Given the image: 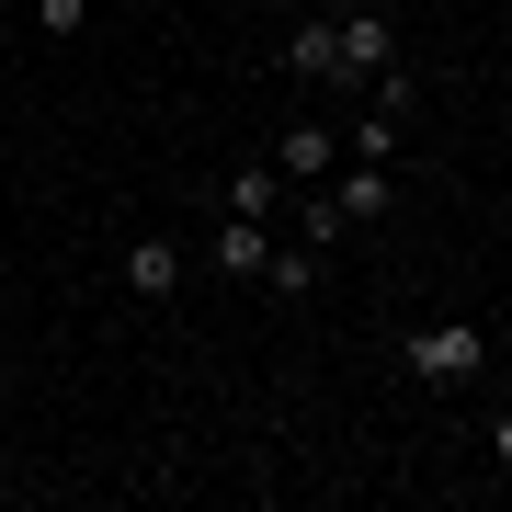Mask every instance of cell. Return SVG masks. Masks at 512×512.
Segmentation results:
<instances>
[{
  "mask_svg": "<svg viewBox=\"0 0 512 512\" xmlns=\"http://www.w3.org/2000/svg\"><path fill=\"white\" fill-rule=\"evenodd\" d=\"M399 365H410L421 387H444V399H456V387L490 376V330H478V319H421L410 342H399Z\"/></svg>",
  "mask_w": 512,
  "mask_h": 512,
  "instance_id": "cell-1",
  "label": "cell"
},
{
  "mask_svg": "<svg viewBox=\"0 0 512 512\" xmlns=\"http://www.w3.org/2000/svg\"><path fill=\"white\" fill-rule=\"evenodd\" d=\"M387 69H399V23L365 12V0H342V69L330 80H387Z\"/></svg>",
  "mask_w": 512,
  "mask_h": 512,
  "instance_id": "cell-2",
  "label": "cell"
},
{
  "mask_svg": "<svg viewBox=\"0 0 512 512\" xmlns=\"http://www.w3.org/2000/svg\"><path fill=\"white\" fill-rule=\"evenodd\" d=\"M274 171H285V194H308V183H330V171H342V137H330L319 114H296V126L274 137Z\"/></svg>",
  "mask_w": 512,
  "mask_h": 512,
  "instance_id": "cell-3",
  "label": "cell"
},
{
  "mask_svg": "<svg viewBox=\"0 0 512 512\" xmlns=\"http://www.w3.org/2000/svg\"><path fill=\"white\" fill-rule=\"evenodd\" d=\"M205 262H217L228 285H262V262H274V228H262V217H217V239H205Z\"/></svg>",
  "mask_w": 512,
  "mask_h": 512,
  "instance_id": "cell-4",
  "label": "cell"
},
{
  "mask_svg": "<svg viewBox=\"0 0 512 512\" xmlns=\"http://www.w3.org/2000/svg\"><path fill=\"white\" fill-rule=\"evenodd\" d=\"M217 217H262V228H274L285 217V171L274 160H239L228 183H217Z\"/></svg>",
  "mask_w": 512,
  "mask_h": 512,
  "instance_id": "cell-5",
  "label": "cell"
},
{
  "mask_svg": "<svg viewBox=\"0 0 512 512\" xmlns=\"http://www.w3.org/2000/svg\"><path fill=\"white\" fill-rule=\"evenodd\" d=\"M285 69L296 80H330V69H342V12H296L285 23Z\"/></svg>",
  "mask_w": 512,
  "mask_h": 512,
  "instance_id": "cell-6",
  "label": "cell"
},
{
  "mask_svg": "<svg viewBox=\"0 0 512 512\" xmlns=\"http://www.w3.org/2000/svg\"><path fill=\"white\" fill-rule=\"evenodd\" d=\"M126 296H183V239H126Z\"/></svg>",
  "mask_w": 512,
  "mask_h": 512,
  "instance_id": "cell-7",
  "label": "cell"
},
{
  "mask_svg": "<svg viewBox=\"0 0 512 512\" xmlns=\"http://www.w3.org/2000/svg\"><path fill=\"white\" fill-rule=\"evenodd\" d=\"M262 285H274V296H319V251H308V239H274Z\"/></svg>",
  "mask_w": 512,
  "mask_h": 512,
  "instance_id": "cell-8",
  "label": "cell"
},
{
  "mask_svg": "<svg viewBox=\"0 0 512 512\" xmlns=\"http://www.w3.org/2000/svg\"><path fill=\"white\" fill-rule=\"evenodd\" d=\"M353 160H376V171H399V114H353Z\"/></svg>",
  "mask_w": 512,
  "mask_h": 512,
  "instance_id": "cell-9",
  "label": "cell"
},
{
  "mask_svg": "<svg viewBox=\"0 0 512 512\" xmlns=\"http://www.w3.org/2000/svg\"><path fill=\"white\" fill-rule=\"evenodd\" d=\"M92 23V0H35V35H80Z\"/></svg>",
  "mask_w": 512,
  "mask_h": 512,
  "instance_id": "cell-10",
  "label": "cell"
},
{
  "mask_svg": "<svg viewBox=\"0 0 512 512\" xmlns=\"http://www.w3.org/2000/svg\"><path fill=\"white\" fill-rule=\"evenodd\" d=\"M490 456H501V467H512V410H490Z\"/></svg>",
  "mask_w": 512,
  "mask_h": 512,
  "instance_id": "cell-11",
  "label": "cell"
},
{
  "mask_svg": "<svg viewBox=\"0 0 512 512\" xmlns=\"http://www.w3.org/2000/svg\"><path fill=\"white\" fill-rule=\"evenodd\" d=\"M490 365H512V319H501V330H490Z\"/></svg>",
  "mask_w": 512,
  "mask_h": 512,
  "instance_id": "cell-12",
  "label": "cell"
},
{
  "mask_svg": "<svg viewBox=\"0 0 512 512\" xmlns=\"http://www.w3.org/2000/svg\"><path fill=\"white\" fill-rule=\"evenodd\" d=\"M296 12H342V0H296Z\"/></svg>",
  "mask_w": 512,
  "mask_h": 512,
  "instance_id": "cell-13",
  "label": "cell"
}]
</instances>
